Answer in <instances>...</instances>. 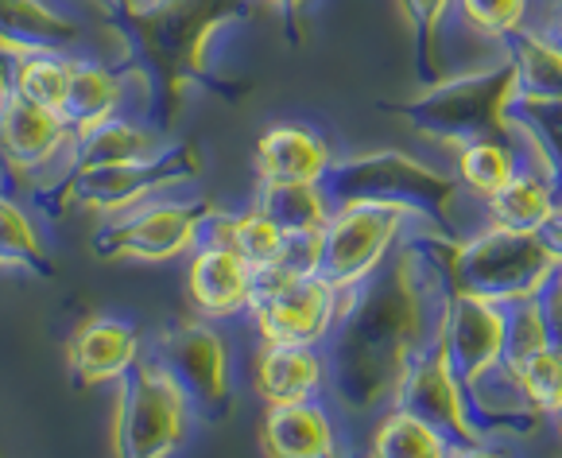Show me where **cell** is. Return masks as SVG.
<instances>
[{
  "instance_id": "obj_1",
  "label": "cell",
  "mask_w": 562,
  "mask_h": 458,
  "mask_svg": "<svg viewBox=\"0 0 562 458\" xmlns=\"http://www.w3.org/2000/svg\"><path fill=\"white\" fill-rule=\"evenodd\" d=\"M435 225H415L412 237L381 272L346 295L330 346V400L349 420H372L396 400L407 366L435 346L439 315L454 292V249Z\"/></svg>"
},
{
  "instance_id": "obj_2",
  "label": "cell",
  "mask_w": 562,
  "mask_h": 458,
  "mask_svg": "<svg viewBox=\"0 0 562 458\" xmlns=\"http://www.w3.org/2000/svg\"><path fill=\"white\" fill-rule=\"evenodd\" d=\"M334 202H372V206L407 210L419 225H435L450 237H465L473 230L465 222L470 194L454 179L450 167L430 164L404 148H369L334 159L326 176Z\"/></svg>"
},
{
  "instance_id": "obj_3",
  "label": "cell",
  "mask_w": 562,
  "mask_h": 458,
  "mask_svg": "<svg viewBox=\"0 0 562 458\" xmlns=\"http://www.w3.org/2000/svg\"><path fill=\"white\" fill-rule=\"evenodd\" d=\"M516 98H520V82L505 51L485 67L442 75L439 82H427L404 101H381V109L404 121L419 141L442 152H458L477 136L513 133Z\"/></svg>"
},
{
  "instance_id": "obj_4",
  "label": "cell",
  "mask_w": 562,
  "mask_h": 458,
  "mask_svg": "<svg viewBox=\"0 0 562 458\" xmlns=\"http://www.w3.org/2000/svg\"><path fill=\"white\" fill-rule=\"evenodd\" d=\"M194 424H199L194 404L151 354H144L113 384V416H109L113 455L171 458L187 447Z\"/></svg>"
},
{
  "instance_id": "obj_5",
  "label": "cell",
  "mask_w": 562,
  "mask_h": 458,
  "mask_svg": "<svg viewBox=\"0 0 562 458\" xmlns=\"http://www.w3.org/2000/svg\"><path fill=\"white\" fill-rule=\"evenodd\" d=\"M559 268L562 257L543 234H520V230L481 222L454 249V288L508 308V303L536 300Z\"/></svg>"
},
{
  "instance_id": "obj_6",
  "label": "cell",
  "mask_w": 562,
  "mask_h": 458,
  "mask_svg": "<svg viewBox=\"0 0 562 458\" xmlns=\"http://www.w3.org/2000/svg\"><path fill=\"white\" fill-rule=\"evenodd\" d=\"M346 311V292L326 276H299L283 260L257 268V292L245 323L260 342H299L330 346Z\"/></svg>"
},
{
  "instance_id": "obj_7",
  "label": "cell",
  "mask_w": 562,
  "mask_h": 458,
  "mask_svg": "<svg viewBox=\"0 0 562 458\" xmlns=\"http://www.w3.org/2000/svg\"><path fill=\"white\" fill-rule=\"evenodd\" d=\"M148 354L179 381L187 400L194 404V416L202 424H217L233 409V350L229 338L217 331V323L194 315L175 319L171 326L156 334Z\"/></svg>"
},
{
  "instance_id": "obj_8",
  "label": "cell",
  "mask_w": 562,
  "mask_h": 458,
  "mask_svg": "<svg viewBox=\"0 0 562 458\" xmlns=\"http://www.w3.org/2000/svg\"><path fill=\"white\" fill-rule=\"evenodd\" d=\"M415 225L419 222L407 210L341 202L323 230V276L338 292H357L396 257Z\"/></svg>"
},
{
  "instance_id": "obj_9",
  "label": "cell",
  "mask_w": 562,
  "mask_h": 458,
  "mask_svg": "<svg viewBox=\"0 0 562 458\" xmlns=\"http://www.w3.org/2000/svg\"><path fill=\"white\" fill-rule=\"evenodd\" d=\"M214 202L187 199V194H156L140 206L105 217L101 234L93 242L105 257L140 260V265H167V260L191 257L202 242V225Z\"/></svg>"
},
{
  "instance_id": "obj_10",
  "label": "cell",
  "mask_w": 562,
  "mask_h": 458,
  "mask_svg": "<svg viewBox=\"0 0 562 458\" xmlns=\"http://www.w3.org/2000/svg\"><path fill=\"white\" fill-rule=\"evenodd\" d=\"M0 159L43 187H67L78 171V133L63 113L9 93L0 101Z\"/></svg>"
},
{
  "instance_id": "obj_11",
  "label": "cell",
  "mask_w": 562,
  "mask_h": 458,
  "mask_svg": "<svg viewBox=\"0 0 562 458\" xmlns=\"http://www.w3.org/2000/svg\"><path fill=\"white\" fill-rule=\"evenodd\" d=\"M505 338H508V308L481 300L470 292H450L439 315L435 346L458 373L465 392L481 389L505 369Z\"/></svg>"
},
{
  "instance_id": "obj_12",
  "label": "cell",
  "mask_w": 562,
  "mask_h": 458,
  "mask_svg": "<svg viewBox=\"0 0 562 458\" xmlns=\"http://www.w3.org/2000/svg\"><path fill=\"white\" fill-rule=\"evenodd\" d=\"M392 404H404V409L419 412L427 424L439 427V432L450 439V447H454V455H488V450H501L485 435V427L477 424L470 392H465V384L458 381L454 369L447 366L439 346L423 350L419 358L407 366Z\"/></svg>"
},
{
  "instance_id": "obj_13",
  "label": "cell",
  "mask_w": 562,
  "mask_h": 458,
  "mask_svg": "<svg viewBox=\"0 0 562 458\" xmlns=\"http://www.w3.org/2000/svg\"><path fill=\"white\" fill-rule=\"evenodd\" d=\"M194 156L187 148H171L167 156L148 164H105V167H78L67 183V199L75 206L101 217H116L124 210L140 206L156 194L179 191L194 179Z\"/></svg>"
},
{
  "instance_id": "obj_14",
  "label": "cell",
  "mask_w": 562,
  "mask_h": 458,
  "mask_svg": "<svg viewBox=\"0 0 562 458\" xmlns=\"http://www.w3.org/2000/svg\"><path fill=\"white\" fill-rule=\"evenodd\" d=\"M257 292V268L229 245H206L187 257V295L194 315L210 323H245Z\"/></svg>"
},
{
  "instance_id": "obj_15",
  "label": "cell",
  "mask_w": 562,
  "mask_h": 458,
  "mask_svg": "<svg viewBox=\"0 0 562 458\" xmlns=\"http://www.w3.org/2000/svg\"><path fill=\"white\" fill-rule=\"evenodd\" d=\"M248 384L260 404H295V400L330 396V354L326 346L299 342H260L248 358Z\"/></svg>"
},
{
  "instance_id": "obj_16",
  "label": "cell",
  "mask_w": 562,
  "mask_h": 458,
  "mask_svg": "<svg viewBox=\"0 0 562 458\" xmlns=\"http://www.w3.org/2000/svg\"><path fill=\"white\" fill-rule=\"evenodd\" d=\"M260 450L272 458H334L341 443V412L330 396L295 400V404H265L260 416Z\"/></svg>"
},
{
  "instance_id": "obj_17",
  "label": "cell",
  "mask_w": 562,
  "mask_h": 458,
  "mask_svg": "<svg viewBox=\"0 0 562 458\" xmlns=\"http://www.w3.org/2000/svg\"><path fill=\"white\" fill-rule=\"evenodd\" d=\"M148 354L136 323L121 315H90L67 342V369L86 389H113Z\"/></svg>"
},
{
  "instance_id": "obj_18",
  "label": "cell",
  "mask_w": 562,
  "mask_h": 458,
  "mask_svg": "<svg viewBox=\"0 0 562 458\" xmlns=\"http://www.w3.org/2000/svg\"><path fill=\"white\" fill-rule=\"evenodd\" d=\"M338 148L315 125L280 121L265 129L252 148V176L257 179H295V183H326Z\"/></svg>"
},
{
  "instance_id": "obj_19",
  "label": "cell",
  "mask_w": 562,
  "mask_h": 458,
  "mask_svg": "<svg viewBox=\"0 0 562 458\" xmlns=\"http://www.w3.org/2000/svg\"><path fill=\"white\" fill-rule=\"evenodd\" d=\"M121 113H133L128 78L109 67L105 59H93V55L78 51L75 67H70L67 101H63V121L82 136L90 129L105 125V121L121 118Z\"/></svg>"
},
{
  "instance_id": "obj_20",
  "label": "cell",
  "mask_w": 562,
  "mask_h": 458,
  "mask_svg": "<svg viewBox=\"0 0 562 458\" xmlns=\"http://www.w3.org/2000/svg\"><path fill=\"white\" fill-rule=\"evenodd\" d=\"M562 191L551 176H543L536 164H524L496 194L481 202V222L520 230V234H543L559 217Z\"/></svg>"
},
{
  "instance_id": "obj_21",
  "label": "cell",
  "mask_w": 562,
  "mask_h": 458,
  "mask_svg": "<svg viewBox=\"0 0 562 458\" xmlns=\"http://www.w3.org/2000/svg\"><path fill=\"white\" fill-rule=\"evenodd\" d=\"M82 24L50 0H0V55L20 51H78Z\"/></svg>"
},
{
  "instance_id": "obj_22",
  "label": "cell",
  "mask_w": 562,
  "mask_h": 458,
  "mask_svg": "<svg viewBox=\"0 0 562 458\" xmlns=\"http://www.w3.org/2000/svg\"><path fill=\"white\" fill-rule=\"evenodd\" d=\"M175 144L156 125L140 121L136 113L105 121L78 136V167H105V164H148V159L167 156Z\"/></svg>"
},
{
  "instance_id": "obj_23",
  "label": "cell",
  "mask_w": 562,
  "mask_h": 458,
  "mask_svg": "<svg viewBox=\"0 0 562 458\" xmlns=\"http://www.w3.org/2000/svg\"><path fill=\"white\" fill-rule=\"evenodd\" d=\"M283 237L288 234H283L280 225H276L252 199H248L240 210L214 206L206 214V225H202V242L229 245V249H237L252 268H265V265H272V260H280Z\"/></svg>"
},
{
  "instance_id": "obj_24",
  "label": "cell",
  "mask_w": 562,
  "mask_h": 458,
  "mask_svg": "<svg viewBox=\"0 0 562 458\" xmlns=\"http://www.w3.org/2000/svg\"><path fill=\"white\" fill-rule=\"evenodd\" d=\"M524 164H528V159H524V148L513 133L477 136V141L450 152V171H454L462 191L470 194V202H477V206L488 199V194L501 191Z\"/></svg>"
},
{
  "instance_id": "obj_25",
  "label": "cell",
  "mask_w": 562,
  "mask_h": 458,
  "mask_svg": "<svg viewBox=\"0 0 562 458\" xmlns=\"http://www.w3.org/2000/svg\"><path fill=\"white\" fill-rule=\"evenodd\" d=\"M252 202L280 225L283 234H318L338 210L326 183H295V179H257Z\"/></svg>"
},
{
  "instance_id": "obj_26",
  "label": "cell",
  "mask_w": 562,
  "mask_h": 458,
  "mask_svg": "<svg viewBox=\"0 0 562 458\" xmlns=\"http://www.w3.org/2000/svg\"><path fill=\"white\" fill-rule=\"evenodd\" d=\"M369 439L364 450L376 458H447L454 455L450 439L435 424L419 416V412L404 409V404H389L384 412L369 420Z\"/></svg>"
},
{
  "instance_id": "obj_27",
  "label": "cell",
  "mask_w": 562,
  "mask_h": 458,
  "mask_svg": "<svg viewBox=\"0 0 562 458\" xmlns=\"http://www.w3.org/2000/svg\"><path fill=\"white\" fill-rule=\"evenodd\" d=\"M513 136L520 141L524 159L551 176L562 191V101H528L516 98Z\"/></svg>"
},
{
  "instance_id": "obj_28",
  "label": "cell",
  "mask_w": 562,
  "mask_h": 458,
  "mask_svg": "<svg viewBox=\"0 0 562 458\" xmlns=\"http://www.w3.org/2000/svg\"><path fill=\"white\" fill-rule=\"evenodd\" d=\"M505 51L516 67L520 98L562 101V47L543 32V27H528V32H520Z\"/></svg>"
},
{
  "instance_id": "obj_29",
  "label": "cell",
  "mask_w": 562,
  "mask_h": 458,
  "mask_svg": "<svg viewBox=\"0 0 562 458\" xmlns=\"http://www.w3.org/2000/svg\"><path fill=\"white\" fill-rule=\"evenodd\" d=\"M78 51H20L12 55V93L35 101L43 109L63 113L70 86V67H75Z\"/></svg>"
},
{
  "instance_id": "obj_30",
  "label": "cell",
  "mask_w": 562,
  "mask_h": 458,
  "mask_svg": "<svg viewBox=\"0 0 562 458\" xmlns=\"http://www.w3.org/2000/svg\"><path fill=\"white\" fill-rule=\"evenodd\" d=\"M396 9L404 16L407 32H412L419 82H439L447 75L442 70V35H447L450 20H454V0H396Z\"/></svg>"
},
{
  "instance_id": "obj_31",
  "label": "cell",
  "mask_w": 562,
  "mask_h": 458,
  "mask_svg": "<svg viewBox=\"0 0 562 458\" xmlns=\"http://www.w3.org/2000/svg\"><path fill=\"white\" fill-rule=\"evenodd\" d=\"M47 260L40 222L12 191H0V268L12 272H35Z\"/></svg>"
},
{
  "instance_id": "obj_32",
  "label": "cell",
  "mask_w": 562,
  "mask_h": 458,
  "mask_svg": "<svg viewBox=\"0 0 562 458\" xmlns=\"http://www.w3.org/2000/svg\"><path fill=\"white\" fill-rule=\"evenodd\" d=\"M454 20L470 35L505 51L531 27V0H454Z\"/></svg>"
},
{
  "instance_id": "obj_33",
  "label": "cell",
  "mask_w": 562,
  "mask_h": 458,
  "mask_svg": "<svg viewBox=\"0 0 562 458\" xmlns=\"http://www.w3.org/2000/svg\"><path fill=\"white\" fill-rule=\"evenodd\" d=\"M508 373H513L520 396L528 400L539 416L551 420L554 412L562 409V350L547 346V350H539V354H531V358L508 366Z\"/></svg>"
},
{
  "instance_id": "obj_34",
  "label": "cell",
  "mask_w": 562,
  "mask_h": 458,
  "mask_svg": "<svg viewBox=\"0 0 562 458\" xmlns=\"http://www.w3.org/2000/svg\"><path fill=\"white\" fill-rule=\"evenodd\" d=\"M551 334H547V319L539 311V300L508 303V338H505V366L531 358V354L547 350Z\"/></svg>"
},
{
  "instance_id": "obj_35",
  "label": "cell",
  "mask_w": 562,
  "mask_h": 458,
  "mask_svg": "<svg viewBox=\"0 0 562 458\" xmlns=\"http://www.w3.org/2000/svg\"><path fill=\"white\" fill-rule=\"evenodd\" d=\"M280 260L299 276H323V230L318 234H288Z\"/></svg>"
},
{
  "instance_id": "obj_36",
  "label": "cell",
  "mask_w": 562,
  "mask_h": 458,
  "mask_svg": "<svg viewBox=\"0 0 562 458\" xmlns=\"http://www.w3.org/2000/svg\"><path fill=\"white\" fill-rule=\"evenodd\" d=\"M536 300H539V311H543V319H547L551 346H554V350H562V268L551 276V283H547Z\"/></svg>"
},
{
  "instance_id": "obj_37",
  "label": "cell",
  "mask_w": 562,
  "mask_h": 458,
  "mask_svg": "<svg viewBox=\"0 0 562 458\" xmlns=\"http://www.w3.org/2000/svg\"><path fill=\"white\" fill-rule=\"evenodd\" d=\"M260 4H272V9L283 12L288 20H299L311 4H315V0H260Z\"/></svg>"
},
{
  "instance_id": "obj_38",
  "label": "cell",
  "mask_w": 562,
  "mask_h": 458,
  "mask_svg": "<svg viewBox=\"0 0 562 458\" xmlns=\"http://www.w3.org/2000/svg\"><path fill=\"white\" fill-rule=\"evenodd\" d=\"M539 27H543V32L551 35V40L562 47V0H554V9L547 12V20H543V24H539Z\"/></svg>"
},
{
  "instance_id": "obj_39",
  "label": "cell",
  "mask_w": 562,
  "mask_h": 458,
  "mask_svg": "<svg viewBox=\"0 0 562 458\" xmlns=\"http://www.w3.org/2000/svg\"><path fill=\"white\" fill-rule=\"evenodd\" d=\"M9 93H12V67H9V59L0 55V101L9 98Z\"/></svg>"
},
{
  "instance_id": "obj_40",
  "label": "cell",
  "mask_w": 562,
  "mask_h": 458,
  "mask_svg": "<svg viewBox=\"0 0 562 458\" xmlns=\"http://www.w3.org/2000/svg\"><path fill=\"white\" fill-rule=\"evenodd\" d=\"M551 424H554V432L562 435V409H559V412H554V416H551Z\"/></svg>"
},
{
  "instance_id": "obj_41",
  "label": "cell",
  "mask_w": 562,
  "mask_h": 458,
  "mask_svg": "<svg viewBox=\"0 0 562 458\" xmlns=\"http://www.w3.org/2000/svg\"><path fill=\"white\" fill-rule=\"evenodd\" d=\"M113 4H128V0H113Z\"/></svg>"
}]
</instances>
